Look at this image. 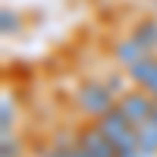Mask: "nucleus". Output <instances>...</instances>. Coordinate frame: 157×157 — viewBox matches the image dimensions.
<instances>
[{
	"label": "nucleus",
	"instance_id": "obj_1",
	"mask_svg": "<svg viewBox=\"0 0 157 157\" xmlns=\"http://www.w3.org/2000/svg\"><path fill=\"white\" fill-rule=\"evenodd\" d=\"M94 126L107 135V141L113 145V154L116 157H157V154H151V151L141 148L135 129H132V123H129V116L120 110V104H116L107 116H101Z\"/></svg>",
	"mask_w": 157,
	"mask_h": 157
},
{
	"label": "nucleus",
	"instance_id": "obj_2",
	"mask_svg": "<svg viewBox=\"0 0 157 157\" xmlns=\"http://www.w3.org/2000/svg\"><path fill=\"white\" fill-rule=\"evenodd\" d=\"M75 104H78L82 113L101 120V116H107L116 104H120V98H116V91L107 82H85L78 88V94H75Z\"/></svg>",
	"mask_w": 157,
	"mask_h": 157
},
{
	"label": "nucleus",
	"instance_id": "obj_3",
	"mask_svg": "<svg viewBox=\"0 0 157 157\" xmlns=\"http://www.w3.org/2000/svg\"><path fill=\"white\" fill-rule=\"evenodd\" d=\"M75 141L82 145V151H85V157H116L113 154V145L107 141V135L101 132L98 126H88V129H78V135H75Z\"/></svg>",
	"mask_w": 157,
	"mask_h": 157
},
{
	"label": "nucleus",
	"instance_id": "obj_4",
	"mask_svg": "<svg viewBox=\"0 0 157 157\" xmlns=\"http://www.w3.org/2000/svg\"><path fill=\"white\" fill-rule=\"evenodd\" d=\"M41 157H85V151L75 138H57L50 148L41 151Z\"/></svg>",
	"mask_w": 157,
	"mask_h": 157
},
{
	"label": "nucleus",
	"instance_id": "obj_5",
	"mask_svg": "<svg viewBox=\"0 0 157 157\" xmlns=\"http://www.w3.org/2000/svg\"><path fill=\"white\" fill-rule=\"evenodd\" d=\"M13 123H16L13 101H10V98H3V104H0V138H13Z\"/></svg>",
	"mask_w": 157,
	"mask_h": 157
},
{
	"label": "nucleus",
	"instance_id": "obj_6",
	"mask_svg": "<svg viewBox=\"0 0 157 157\" xmlns=\"http://www.w3.org/2000/svg\"><path fill=\"white\" fill-rule=\"evenodd\" d=\"M0 145H3V154L0 157H19V145L13 138H0Z\"/></svg>",
	"mask_w": 157,
	"mask_h": 157
},
{
	"label": "nucleus",
	"instance_id": "obj_7",
	"mask_svg": "<svg viewBox=\"0 0 157 157\" xmlns=\"http://www.w3.org/2000/svg\"><path fill=\"white\" fill-rule=\"evenodd\" d=\"M151 120L157 123V101H154V110H151Z\"/></svg>",
	"mask_w": 157,
	"mask_h": 157
}]
</instances>
